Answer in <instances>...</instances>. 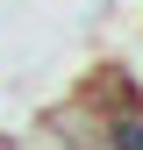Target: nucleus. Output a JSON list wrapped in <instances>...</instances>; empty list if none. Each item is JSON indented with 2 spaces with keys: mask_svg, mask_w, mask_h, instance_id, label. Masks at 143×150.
Wrapping results in <instances>:
<instances>
[{
  "mask_svg": "<svg viewBox=\"0 0 143 150\" xmlns=\"http://www.w3.org/2000/svg\"><path fill=\"white\" fill-rule=\"evenodd\" d=\"M136 129H143V107H136Z\"/></svg>",
  "mask_w": 143,
  "mask_h": 150,
  "instance_id": "obj_1",
  "label": "nucleus"
},
{
  "mask_svg": "<svg viewBox=\"0 0 143 150\" xmlns=\"http://www.w3.org/2000/svg\"><path fill=\"white\" fill-rule=\"evenodd\" d=\"M7 150H14V143H7Z\"/></svg>",
  "mask_w": 143,
  "mask_h": 150,
  "instance_id": "obj_2",
  "label": "nucleus"
}]
</instances>
